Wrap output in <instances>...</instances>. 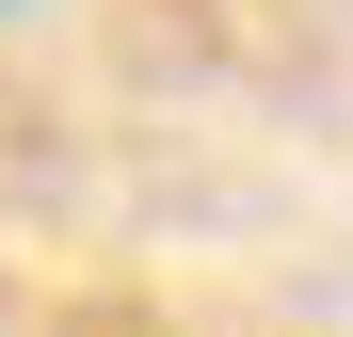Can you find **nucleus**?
<instances>
[]
</instances>
